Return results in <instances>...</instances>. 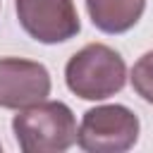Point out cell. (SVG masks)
I'll return each mask as SVG.
<instances>
[{
  "label": "cell",
  "mask_w": 153,
  "mask_h": 153,
  "mask_svg": "<svg viewBox=\"0 0 153 153\" xmlns=\"http://www.w3.org/2000/svg\"><path fill=\"white\" fill-rule=\"evenodd\" d=\"M17 143L24 153H62L76 143V120L69 105L60 100H41L22 108L12 120Z\"/></svg>",
  "instance_id": "obj_1"
},
{
  "label": "cell",
  "mask_w": 153,
  "mask_h": 153,
  "mask_svg": "<svg viewBox=\"0 0 153 153\" xmlns=\"http://www.w3.org/2000/svg\"><path fill=\"white\" fill-rule=\"evenodd\" d=\"M67 88L84 100H105L124 88L127 65L105 43H88L74 53L65 67Z\"/></svg>",
  "instance_id": "obj_2"
},
{
  "label": "cell",
  "mask_w": 153,
  "mask_h": 153,
  "mask_svg": "<svg viewBox=\"0 0 153 153\" xmlns=\"http://www.w3.org/2000/svg\"><path fill=\"white\" fill-rule=\"evenodd\" d=\"M139 139V117L127 105H98L84 112L76 134L79 148L88 153H122Z\"/></svg>",
  "instance_id": "obj_3"
},
{
  "label": "cell",
  "mask_w": 153,
  "mask_h": 153,
  "mask_svg": "<svg viewBox=\"0 0 153 153\" xmlns=\"http://www.w3.org/2000/svg\"><path fill=\"white\" fill-rule=\"evenodd\" d=\"M17 19L33 41L45 45L69 41L81 29L74 0H17Z\"/></svg>",
  "instance_id": "obj_4"
},
{
  "label": "cell",
  "mask_w": 153,
  "mask_h": 153,
  "mask_svg": "<svg viewBox=\"0 0 153 153\" xmlns=\"http://www.w3.org/2000/svg\"><path fill=\"white\" fill-rule=\"evenodd\" d=\"M50 74L41 62L24 57H0V108L22 110L45 100Z\"/></svg>",
  "instance_id": "obj_5"
},
{
  "label": "cell",
  "mask_w": 153,
  "mask_h": 153,
  "mask_svg": "<svg viewBox=\"0 0 153 153\" xmlns=\"http://www.w3.org/2000/svg\"><path fill=\"white\" fill-rule=\"evenodd\" d=\"M86 10L103 33H124L141 19L146 0H86Z\"/></svg>",
  "instance_id": "obj_6"
},
{
  "label": "cell",
  "mask_w": 153,
  "mask_h": 153,
  "mask_svg": "<svg viewBox=\"0 0 153 153\" xmlns=\"http://www.w3.org/2000/svg\"><path fill=\"white\" fill-rule=\"evenodd\" d=\"M131 86L146 100L153 103V50L143 53L131 67Z\"/></svg>",
  "instance_id": "obj_7"
}]
</instances>
